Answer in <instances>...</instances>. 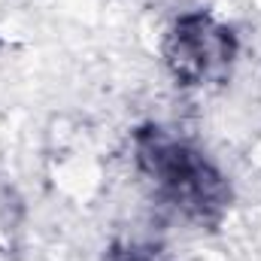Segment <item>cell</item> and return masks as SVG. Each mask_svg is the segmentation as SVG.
Wrapping results in <instances>:
<instances>
[{
  "mask_svg": "<svg viewBox=\"0 0 261 261\" xmlns=\"http://www.w3.org/2000/svg\"><path fill=\"white\" fill-rule=\"evenodd\" d=\"M134 164L152 197L192 228L216 231L228 219L234 189L192 140L161 125H143L134 130Z\"/></svg>",
  "mask_w": 261,
  "mask_h": 261,
  "instance_id": "6da1fadb",
  "label": "cell"
},
{
  "mask_svg": "<svg viewBox=\"0 0 261 261\" xmlns=\"http://www.w3.org/2000/svg\"><path fill=\"white\" fill-rule=\"evenodd\" d=\"M240 55L237 31L206 9H192L173 18L161 43V61L173 82L206 88L228 82Z\"/></svg>",
  "mask_w": 261,
  "mask_h": 261,
  "instance_id": "7a4b0ae2",
  "label": "cell"
},
{
  "mask_svg": "<svg viewBox=\"0 0 261 261\" xmlns=\"http://www.w3.org/2000/svg\"><path fill=\"white\" fill-rule=\"evenodd\" d=\"M100 261H158V246L146 240H116Z\"/></svg>",
  "mask_w": 261,
  "mask_h": 261,
  "instance_id": "3957f363",
  "label": "cell"
}]
</instances>
